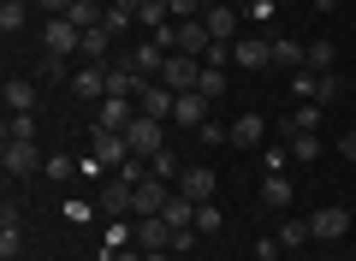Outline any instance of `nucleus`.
I'll list each match as a JSON object with an SVG mask.
<instances>
[{"instance_id":"obj_33","label":"nucleus","mask_w":356,"mask_h":261,"mask_svg":"<svg viewBox=\"0 0 356 261\" xmlns=\"http://www.w3.org/2000/svg\"><path fill=\"white\" fill-rule=\"evenodd\" d=\"M196 89H202L208 101H220V95H226V72H220V65H202V77H196Z\"/></svg>"},{"instance_id":"obj_6","label":"nucleus","mask_w":356,"mask_h":261,"mask_svg":"<svg viewBox=\"0 0 356 261\" xmlns=\"http://www.w3.org/2000/svg\"><path fill=\"white\" fill-rule=\"evenodd\" d=\"M208 48H214V36H208V24H202V18H184V24H172V54L208 60Z\"/></svg>"},{"instance_id":"obj_20","label":"nucleus","mask_w":356,"mask_h":261,"mask_svg":"<svg viewBox=\"0 0 356 261\" xmlns=\"http://www.w3.org/2000/svg\"><path fill=\"white\" fill-rule=\"evenodd\" d=\"M131 119H137V101H119V95H102V119H95V125H107V131H125Z\"/></svg>"},{"instance_id":"obj_34","label":"nucleus","mask_w":356,"mask_h":261,"mask_svg":"<svg viewBox=\"0 0 356 261\" xmlns=\"http://www.w3.org/2000/svg\"><path fill=\"white\" fill-rule=\"evenodd\" d=\"M309 237H315V232H309V220H285V226H280V244H285V249H303Z\"/></svg>"},{"instance_id":"obj_38","label":"nucleus","mask_w":356,"mask_h":261,"mask_svg":"<svg viewBox=\"0 0 356 261\" xmlns=\"http://www.w3.org/2000/svg\"><path fill=\"white\" fill-rule=\"evenodd\" d=\"M220 226H226V214H220L214 202H202V208H196V232H220Z\"/></svg>"},{"instance_id":"obj_25","label":"nucleus","mask_w":356,"mask_h":261,"mask_svg":"<svg viewBox=\"0 0 356 261\" xmlns=\"http://www.w3.org/2000/svg\"><path fill=\"white\" fill-rule=\"evenodd\" d=\"M131 60H137V72L149 77V84H161V65H166V48H154V42H143V48L131 54Z\"/></svg>"},{"instance_id":"obj_14","label":"nucleus","mask_w":356,"mask_h":261,"mask_svg":"<svg viewBox=\"0 0 356 261\" xmlns=\"http://www.w3.org/2000/svg\"><path fill=\"white\" fill-rule=\"evenodd\" d=\"M214 184H220V178L208 173V166H191V173H178V196H191L196 208H202V202H214Z\"/></svg>"},{"instance_id":"obj_19","label":"nucleus","mask_w":356,"mask_h":261,"mask_svg":"<svg viewBox=\"0 0 356 261\" xmlns=\"http://www.w3.org/2000/svg\"><path fill=\"white\" fill-rule=\"evenodd\" d=\"M107 42H113V30H107V24L83 30V48H77V60H83V65H107Z\"/></svg>"},{"instance_id":"obj_8","label":"nucleus","mask_w":356,"mask_h":261,"mask_svg":"<svg viewBox=\"0 0 356 261\" xmlns=\"http://www.w3.org/2000/svg\"><path fill=\"white\" fill-rule=\"evenodd\" d=\"M172 232L178 226H166V214H149V220L131 226V249H143V255L149 249H172Z\"/></svg>"},{"instance_id":"obj_46","label":"nucleus","mask_w":356,"mask_h":261,"mask_svg":"<svg viewBox=\"0 0 356 261\" xmlns=\"http://www.w3.org/2000/svg\"><path fill=\"white\" fill-rule=\"evenodd\" d=\"M208 6H220V0H202V13H208Z\"/></svg>"},{"instance_id":"obj_11","label":"nucleus","mask_w":356,"mask_h":261,"mask_svg":"<svg viewBox=\"0 0 356 261\" xmlns=\"http://www.w3.org/2000/svg\"><path fill=\"white\" fill-rule=\"evenodd\" d=\"M172 125H184V131H202V125H208V95H202V89H184V95H178Z\"/></svg>"},{"instance_id":"obj_2","label":"nucleus","mask_w":356,"mask_h":261,"mask_svg":"<svg viewBox=\"0 0 356 261\" xmlns=\"http://www.w3.org/2000/svg\"><path fill=\"white\" fill-rule=\"evenodd\" d=\"M0 166H6V178H36L42 166H48V155H42L36 143H18V137H6V149H0Z\"/></svg>"},{"instance_id":"obj_29","label":"nucleus","mask_w":356,"mask_h":261,"mask_svg":"<svg viewBox=\"0 0 356 261\" xmlns=\"http://www.w3.org/2000/svg\"><path fill=\"white\" fill-rule=\"evenodd\" d=\"M137 18H143V24H149V30L172 24V0H143V6H137Z\"/></svg>"},{"instance_id":"obj_44","label":"nucleus","mask_w":356,"mask_h":261,"mask_svg":"<svg viewBox=\"0 0 356 261\" xmlns=\"http://www.w3.org/2000/svg\"><path fill=\"white\" fill-rule=\"evenodd\" d=\"M339 149H344V161H356V131H350V137L339 143Z\"/></svg>"},{"instance_id":"obj_43","label":"nucleus","mask_w":356,"mask_h":261,"mask_svg":"<svg viewBox=\"0 0 356 261\" xmlns=\"http://www.w3.org/2000/svg\"><path fill=\"white\" fill-rule=\"evenodd\" d=\"M102 261H143V249H131V244L125 249H102Z\"/></svg>"},{"instance_id":"obj_16","label":"nucleus","mask_w":356,"mask_h":261,"mask_svg":"<svg viewBox=\"0 0 356 261\" xmlns=\"http://www.w3.org/2000/svg\"><path fill=\"white\" fill-rule=\"evenodd\" d=\"M172 107H178V95H172V89H166V84H149V89H143V95H137V113H149V119H172Z\"/></svg>"},{"instance_id":"obj_42","label":"nucleus","mask_w":356,"mask_h":261,"mask_svg":"<svg viewBox=\"0 0 356 261\" xmlns=\"http://www.w3.org/2000/svg\"><path fill=\"white\" fill-rule=\"evenodd\" d=\"M226 60H232V42H214V48H208V60H202V65H226Z\"/></svg>"},{"instance_id":"obj_47","label":"nucleus","mask_w":356,"mask_h":261,"mask_svg":"<svg viewBox=\"0 0 356 261\" xmlns=\"http://www.w3.org/2000/svg\"><path fill=\"white\" fill-rule=\"evenodd\" d=\"M18 6H36V0H18Z\"/></svg>"},{"instance_id":"obj_36","label":"nucleus","mask_w":356,"mask_h":261,"mask_svg":"<svg viewBox=\"0 0 356 261\" xmlns=\"http://www.w3.org/2000/svg\"><path fill=\"white\" fill-rule=\"evenodd\" d=\"M131 18H137V13H131L125 0H107V18H102V24L113 30V36H119V30H131Z\"/></svg>"},{"instance_id":"obj_10","label":"nucleus","mask_w":356,"mask_h":261,"mask_svg":"<svg viewBox=\"0 0 356 261\" xmlns=\"http://www.w3.org/2000/svg\"><path fill=\"white\" fill-rule=\"evenodd\" d=\"M232 60H238L243 72H261V65H273V36H238V42H232Z\"/></svg>"},{"instance_id":"obj_23","label":"nucleus","mask_w":356,"mask_h":261,"mask_svg":"<svg viewBox=\"0 0 356 261\" xmlns=\"http://www.w3.org/2000/svg\"><path fill=\"white\" fill-rule=\"evenodd\" d=\"M65 18H72L77 30H95L107 18V0H72V13H65Z\"/></svg>"},{"instance_id":"obj_39","label":"nucleus","mask_w":356,"mask_h":261,"mask_svg":"<svg viewBox=\"0 0 356 261\" xmlns=\"http://www.w3.org/2000/svg\"><path fill=\"white\" fill-rule=\"evenodd\" d=\"M42 173H48V178H72V161H65V155H48V166H42Z\"/></svg>"},{"instance_id":"obj_12","label":"nucleus","mask_w":356,"mask_h":261,"mask_svg":"<svg viewBox=\"0 0 356 261\" xmlns=\"http://www.w3.org/2000/svg\"><path fill=\"white\" fill-rule=\"evenodd\" d=\"M309 232L332 244V237H344V232H350V214H344L339 202H327V208H315V214H309Z\"/></svg>"},{"instance_id":"obj_24","label":"nucleus","mask_w":356,"mask_h":261,"mask_svg":"<svg viewBox=\"0 0 356 261\" xmlns=\"http://www.w3.org/2000/svg\"><path fill=\"white\" fill-rule=\"evenodd\" d=\"M327 77H332V72H327ZM327 77H321V72H309V65H303V72H291V95H297V101H321Z\"/></svg>"},{"instance_id":"obj_3","label":"nucleus","mask_w":356,"mask_h":261,"mask_svg":"<svg viewBox=\"0 0 356 261\" xmlns=\"http://www.w3.org/2000/svg\"><path fill=\"white\" fill-rule=\"evenodd\" d=\"M42 42H48L54 60H77V48H83V30H77L72 18H48V24H42Z\"/></svg>"},{"instance_id":"obj_28","label":"nucleus","mask_w":356,"mask_h":261,"mask_svg":"<svg viewBox=\"0 0 356 261\" xmlns=\"http://www.w3.org/2000/svg\"><path fill=\"white\" fill-rule=\"evenodd\" d=\"M6 113H36V84H6Z\"/></svg>"},{"instance_id":"obj_30","label":"nucleus","mask_w":356,"mask_h":261,"mask_svg":"<svg viewBox=\"0 0 356 261\" xmlns=\"http://www.w3.org/2000/svg\"><path fill=\"white\" fill-rule=\"evenodd\" d=\"M166 226H196V202L172 190V202H166Z\"/></svg>"},{"instance_id":"obj_41","label":"nucleus","mask_w":356,"mask_h":261,"mask_svg":"<svg viewBox=\"0 0 356 261\" xmlns=\"http://www.w3.org/2000/svg\"><path fill=\"white\" fill-rule=\"evenodd\" d=\"M280 249H285L280 237H261V249H255V261H280Z\"/></svg>"},{"instance_id":"obj_22","label":"nucleus","mask_w":356,"mask_h":261,"mask_svg":"<svg viewBox=\"0 0 356 261\" xmlns=\"http://www.w3.org/2000/svg\"><path fill=\"white\" fill-rule=\"evenodd\" d=\"M202 24H208V36H214V42H232V30H238V13L220 0V6H208V13H202Z\"/></svg>"},{"instance_id":"obj_13","label":"nucleus","mask_w":356,"mask_h":261,"mask_svg":"<svg viewBox=\"0 0 356 261\" xmlns=\"http://www.w3.org/2000/svg\"><path fill=\"white\" fill-rule=\"evenodd\" d=\"M131 190H137V184H125V178H113V173H107V178H102V196H95V208L119 220V214H131Z\"/></svg>"},{"instance_id":"obj_1","label":"nucleus","mask_w":356,"mask_h":261,"mask_svg":"<svg viewBox=\"0 0 356 261\" xmlns=\"http://www.w3.org/2000/svg\"><path fill=\"white\" fill-rule=\"evenodd\" d=\"M125 143H131V155H137V161H154V155L166 149V131H161V119L137 113V119L125 125Z\"/></svg>"},{"instance_id":"obj_31","label":"nucleus","mask_w":356,"mask_h":261,"mask_svg":"<svg viewBox=\"0 0 356 261\" xmlns=\"http://www.w3.org/2000/svg\"><path fill=\"white\" fill-rule=\"evenodd\" d=\"M6 137H18V143H36V113H6Z\"/></svg>"},{"instance_id":"obj_45","label":"nucleus","mask_w":356,"mask_h":261,"mask_svg":"<svg viewBox=\"0 0 356 261\" xmlns=\"http://www.w3.org/2000/svg\"><path fill=\"white\" fill-rule=\"evenodd\" d=\"M166 255H172V249H149V255H143V261H166Z\"/></svg>"},{"instance_id":"obj_40","label":"nucleus","mask_w":356,"mask_h":261,"mask_svg":"<svg viewBox=\"0 0 356 261\" xmlns=\"http://www.w3.org/2000/svg\"><path fill=\"white\" fill-rule=\"evenodd\" d=\"M36 13H48V18H65V13H72V0H36Z\"/></svg>"},{"instance_id":"obj_17","label":"nucleus","mask_w":356,"mask_h":261,"mask_svg":"<svg viewBox=\"0 0 356 261\" xmlns=\"http://www.w3.org/2000/svg\"><path fill=\"white\" fill-rule=\"evenodd\" d=\"M261 143H267V119H261V113L232 119V149H261Z\"/></svg>"},{"instance_id":"obj_5","label":"nucleus","mask_w":356,"mask_h":261,"mask_svg":"<svg viewBox=\"0 0 356 261\" xmlns=\"http://www.w3.org/2000/svg\"><path fill=\"white\" fill-rule=\"evenodd\" d=\"M166 202H172L166 178H143V184L131 190V220H149V214H166Z\"/></svg>"},{"instance_id":"obj_21","label":"nucleus","mask_w":356,"mask_h":261,"mask_svg":"<svg viewBox=\"0 0 356 261\" xmlns=\"http://www.w3.org/2000/svg\"><path fill=\"white\" fill-rule=\"evenodd\" d=\"M18 249H24V220H18V208H6L0 214V255L13 261Z\"/></svg>"},{"instance_id":"obj_9","label":"nucleus","mask_w":356,"mask_h":261,"mask_svg":"<svg viewBox=\"0 0 356 261\" xmlns=\"http://www.w3.org/2000/svg\"><path fill=\"white\" fill-rule=\"evenodd\" d=\"M196 77H202V60H191V54H166V65H161V84L172 89V95L196 89Z\"/></svg>"},{"instance_id":"obj_32","label":"nucleus","mask_w":356,"mask_h":261,"mask_svg":"<svg viewBox=\"0 0 356 261\" xmlns=\"http://www.w3.org/2000/svg\"><path fill=\"white\" fill-rule=\"evenodd\" d=\"M303 65H309V72H321V77H327V72H332V42H309Z\"/></svg>"},{"instance_id":"obj_15","label":"nucleus","mask_w":356,"mask_h":261,"mask_svg":"<svg viewBox=\"0 0 356 261\" xmlns=\"http://www.w3.org/2000/svg\"><path fill=\"white\" fill-rule=\"evenodd\" d=\"M72 95L77 101H102L107 95V65H77L72 72Z\"/></svg>"},{"instance_id":"obj_37","label":"nucleus","mask_w":356,"mask_h":261,"mask_svg":"<svg viewBox=\"0 0 356 261\" xmlns=\"http://www.w3.org/2000/svg\"><path fill=\"white\" fill-rule=\"evenodd\" d=\"M149 178H178V155H172V149H161V155L149 161Z\"/></svg>"},{"instance_id":"obj_4","label":"nucleus","mask_w":356,"mask_h":261,"mask_svg":"<svg viewBox=\"0 0 356 261\" xmlns=\"http://www.w3.org/2000/svg\"><path fill=\"white\" fill-rule=\"evenodd\" d=\"M89 155H95L107 173H119V166L131 161V143H125V131H107V125H95V143H89Z\"/></svg>"},{"instance_id":"obj_35","label":"nucleus","mask_w":356,"mask_h":261,"mask_svg":"<svg viewBox=\"0 0 356 261\" xmlns=\"http://www.w3.org/2000/svg\"><path fill=\"white\" fill-rule=\"evenodd\" d=\"M24 18H30V6H18V0H6V6H0V30H6V36H18V30H24Z\"/></svg>"},{"instance_id":"obj_27","label":"nucleus","mask_w":356,"mask_h":261,"mask_svg":"<svg viewBox=\"0 0 356 261\" xmlns=\"http://www.w3.org/2000/svg\"><path fill=\"white\" fill-rule=\"evenodd\" d=\"M321 119H327L321 101H297V107H291V131H321Z\"/></svg>"},{"instance_id":"obj_18","label":"nucleus","mask_w":356,"mask_h":261,"mask_svg":"<svg viewBox=\"0 0 356 261\" xmlns=\"http://www.w3.org/2000/svg\"><path fill=\"white\" fill-rule=\"evenodd\" d=\"M261 208H273V214L291 208V178H285V173H267L261 178Z\"/></svg>"},{"instance_id":"obj_26","label":"nucleus","mask_w":356,"mask_h":261,"mask_svg":"<svg viewBox=\"0 0 356 261\" xmlns=\"http://www.w3.org/2000/svg\"><path fill=\"white\" fill-rule=\"evenodd\" d=\"M303 54H309V48H297L291 36H273V65H285V72H303Z\"/></svg>"},{"instance_id":"obj_7","label":"nucleus","mask_w":356,"mask_h":261,"mask_svg":"<svg viewBox=\"0 0 356 261\" xmlns=\"http://www.w3.org/2000/svg\"><path fill=\"white\" fill-rule=\"evenodd\" d=\"M143 89H149V77L137 72V60H113V65H107V95H119V101H137Z\"/></svg>"}]
</instances>
